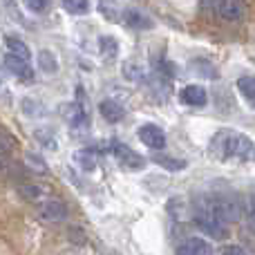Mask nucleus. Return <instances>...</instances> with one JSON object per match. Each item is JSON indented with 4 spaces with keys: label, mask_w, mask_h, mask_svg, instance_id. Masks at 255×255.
Segmentation results:
<instances>
[{
    "label": "nucleus",
    "mask_w": 255,
    "mask_h": 255,
    "mask_svg": "<svg viewBox=\"0 0 255 255\" xmlns=\"http://www.w3.org/2000/svg\"><path fill=\"white\" fill-rule=\"evenodd\" d=\"M240 217V204L226 195H199L195 199L193 222L204 235L213 240H226L231 222Z\"/></svg>",
    "instance_id": "1"
},
{
    "label": "nucleus",
    "mask_w": 255,
    "mask_h": 255,
    "mask_svg": "<svg viewBox=\"0 0 255 255\" xmlns=\"http://www.w3.org/2000/svg\"><path fill=\"white\" fill-rule=\"evenodd\" d=\"M211 154H215L217 159H224V161H229V159L249 161V159H255V143L242 132L224 128L213 136Z\"/></svg>",
    "instance_id": "2"
},
{
    "label": "nucleus",
    "mask_w": 255,
    "mask_h": 255,
    "mask_svg": "<svg viewBox=\"0 0 255 255\" xmlns=\"http://www.w3.org/2000/svg\"><path fill=\"white\" fill-rule=\"evenodd\" d=\"M61 115L65 119V124L74 128V130H83V128L90 126V110L83 101V90H79V99L76 101L61 106Z\"/></svg>",
    "instance_id": "3"
},
{
    "label": "nucleus",
    "mask_w": 255,
    "mask_h": 255,
    "mask_svg": "<svg viewBox=\"0 0 255 255\" xmlns=\"http://www.w3.org/2000/svg\"><path fill=\"white\" fill-rule=\"evenodd\" d=\"M110 150H112V157L117 159V163L124 170H143L145 168V159L139 152H134L130 145L121 143V141H112Z\"/></svg>",
    "instance_id": "4"
},
{
    "label": "nucleus",
    "mask_w": 255,
    "mask_h": 255,
    "mask_svg": "<svg viewBox=\"0 0 255 255\" xmlns=\"http://www.w3.org/2000/svg\"><path fill=\"white\" fill-rule=\"evenodd\" d=\"M2 67H4V72H9V74L16 76L22 83H34V70H31L29 61H25V58L7 52L2 58Z\"/></svg>",
    "instance_id": "5"
},
{
    "label": "nucleus",
    "mask_w": 255,
    "mask_h": 255,
    "mask_svg": "<svg viewBox=\"0 0 255 255\" xmlns=\"http://www.w3.org/2000/svg\"><path fill=\"white\" fill-rule=\"evenodd\" d=\"M136 136L139 141L150 150H163L166 148V132L157 124H143L136 128Z\"/></svg>",
    "instance_id": "6"
},
{
    "label": "nucleus",
    "mask_w": 255,
    "mask_h": 255,
    "mask_svg": "<svg viewBox=\"0 0 255 255\" xmlns=\"http://www.w3.org/2000/svg\"><path fill=\"white\" fill-rule=\"evenodd\" d=\"M38 217L47 224H61L67 220V206L61 199H45L38 208Z\"/></svg>",
    "instance_id": "7"
},
{
    "label": "nucleus",
    "mask_w": 255,
    "mask_h": 255,
    "mask_svg": "<svg viewBox=\"0 0 255 255\" xmlns=\"http://www.w3.org/2000/svg\"><path fill=\"white\" fill-rule=\"evenodd\" d=\"M121 20H124V25H128L130 29H139V31H148L154 27L152 18L145 16L141 9H134V7H126L124 11H121Z\"/></svg>",
    "instance_id": "8"
},
{
    "label": "nucleus",
    "mask_w": 255,
    "mask_h": 255,
    "mask_svg": "<svg viewBox=\"0 0 255 255\" xmlns=\"http://www.w3.org/2000/svg\"><path fill=\"white\" fill-rule=\"evenodd\" d=\"M179 101L184 106H190V108H204L208 103V94L202 85L197 83H190V85H184L179 90Z\"/></svg>",
    "instance_id": "9"
},
{
    "label": "nucleus",
    "mask_w": 255,
    "mask_h": 255,
    "mask_svg": "<svg viewBox=\"0 0 255 255\" xmlns=\"http://www.w3.org/2000/svg\"><path fill=\"white\" fill-rule=\"evenodd\" d=\"M99 112H101L103 121H108V124H121L126 117V110L124 106H121L119 101H115V99H106V101L99 103Z\"/></svg>",
    "instance_id": "10"
},
{
    "label": "nucleus",
    "mask_w": 255,
    "mask_h": 255,
    "mask_svg": "<svg viewBox=\"0 0 255 255\" xmlns=\"http://www.w3.org/2000/svg\"><path fill=\"white\" fill-rule=\"evenodd\" d=\"M177 253H181V255H206V253H213V247L202 238H186L181 244H177Z\"/></svg>",
    "instance_id": "11"
},
{
    "label": "nucleus",
    "mask_w": 255,
    "mask_h": 255,
    "mask_svg": "<svg viewBox=\"0 0 255 255\" xmlns=\"http://www.w3.org/2000/svg\"><path fill=\"white\" fill-rule=\"evenodd\" d=\"M121 74H124L128 81H132V83H145V81L150 79L145 65H141L139 61H134V58H128V61H124Z\"/></svg>",
    "instance_id": "12"
},
{
    "label": "nucleus",
    "mask_w": 255,
    "mask_h": 255,
    "mask_svg": "<svg viewBox=\"0 0 255 255\" xmlns=\"http://www.w3.org/2000/svg\"><path fill=\"white\" fill-rule=\"evenodd\" d=\"M152 161L157 163L159 168H166L168 172H181L188 168V161L186 159H179V157H170L166 152H154L152 154Z\"/></svg>",
    "instance_id": "13"
},
{
    "label": "nucleus",
    "mask_w": 255,
    "mask_h": 255,
    "mask_svg": "<svg viewBox=\"0 0 255 255\" xmlns=\"http://www.w3.org/2000/svg\"><path fill=\"white\" fill-rule=\"evenodd\" d=\"M99 54L106 63H115L119 58V43L115 36H99Z\"/></svg>",
    "instance_id": "14"
},
{
    "label": "nucleus",
    "mask_w": 255,
    "mask_h": 255,
    "mask_svg": "<svg viewBox=\"0 0 255 255\" xmlns=\"http://www.w3.org/2000/svg\"><path fill=\"white\" fill-rule=\"evenodd\" d=\"M242 11L244 9H242V2H240V0H220V2H217V13L229 22L240 20V18H242Z\"/></svg>",
    "instance_id": "15"
},
{
    "label": "nucleus",
    "mask_w": 255,
    "mask_h": 255,
    "mask_svg": "<svg viewBox=\"0 0 255 255\" xmlns=\"http://www.w3.org/2000/svg\"><path fill=\"white\" fill-rule=\"evenodd\" d=\"M238 92H240V97L244 99V103L255 110V76L253 74L240 76L238 79Z\"/></svg>",
    "instance_id": "16"
},
{
    "label": "nucleus",
    "mask_w": 255,
    "mask_h": 255,
    "mask_svg": "<svg viewBox=\"0 0 255 255\" xmlns=\"http://www.w3.org/2000/svg\"><path fill=\"white\" fill-rule=\"evenodd\" d=\"M4 47H7V52L16 54V56L25 58V61H29V58H31L29 47H27V45L22 43L18 36H4Z\"/></svg>",
    "instance_id": "17"
},
{
    "label": "nucleus",
    "mask_w": 255,
    "mask_h": 255,
    "mask_svg": "<svg viewBox=\"0 0 255 255\" xmlns=\"http://www.w3.org/2000/svg\"><path fill=\"white\" fill-rule=\"evenodd\" d=\"M20 108H22V115H27L29 119H40V117L47 115V108H45L40 101H36V99H29V97L22 99Z\"/></svg>",
    "instance_id": "18"
},
{
    "label": "nucleus",
    "mask_w": 255,
    "mask_h": 255,
    "mask_svg": "<svg viewBox=\"0 0 255 255\" xmlns=\"http://www.w3.org/2000/svg\"><path fill=\"white\" fill-rule=\"evenodd\" d=\"M25 166L36 175H47V161L40 157L38 152H25Z\"/></svg>",
    "instance_id": "19"
},
{
    "label": "nucleus",
    "mask_w": 255,
    "mask_h": 255,
    "mask_svg": "<svg viewBox=\"0 0 255 255\" xmlns=\"http://www.w3.org/2000/svg\"><path fill=\"white\" fill-rule=\"evenodd\" d=\"M38 67L45 72V74H56V72H58L56 54H52L49 49H43V52H38Z\"/></svg>",
    "instance_id": "20"
},
{
    "label": "nucleus",
    "mask_w": 255,
    "mask_h": 255,
    "mask_svg": "<svg viewBox=\"0 0 255 255\" xmlns=\"http://www.w3.org/2000/svg\"><path fill=\"white\" fill-rule=\"evenodd\" d=\"M74 161L79 163L83 170L92 172L94 168H97V154H94L92 148H85V150H79V152L74 154Z\"/></svg>",
    "instance_id": "21"
},
{
    "label": "nucleus",
    "mask_w": 255,
    "mask_h": 255,
    "mask_svg": "<svg viewBox=\"0 0 255 255\" xmlns=\"http://www.w3.org/2000/svg\"><path fill=\"white\" fill-rule=\"evenodd\" d=\"M61 7L72 16H85L90 13V0H61Z\"/></svg>",
    "instance_id": "22"
},
{
    "label": "nucleus",
    "mask_w": 255,
    "mask_h": 255,
    "mask_svg": "<svg viewBox=\"0 0 255 255\" xmlns=\"http://www.w3.org/2000/svg\"><path fill=\"white\" fill-rule=\"evenodd\" d=\"M34 136H36V141H40V143H43L47 150H52V152L58 148V141L54 139L52 132H47V130H36Z\"/></svg>",
    "instance_id": "23"
},
{
    "label": "nucleus",
    "mask_w": 255,
    "mask_h": 255,
    "mask_svg": "<svg viewBox=\"0 0 255 255\" xmlns=\"http://www.w3.org/2000/svg\"><path fill=\"white\" fill-rule=\"evenodd\" d=\"M22 2H25V7L29 9L31 13H38V16L52 7V0H22Z\"/></svg>",
    "instance_id": "24"
},
{
    "label": "nucleus",
    "mask_w": 255,
    "mask_h": 255,
    "mask_svg": "<svg viewBox=\"0 0 255 255\" xmlns=\"http://www.w3.org/2000/svg\"><path fill=\"white\" fill-rule=\"evenodd\" d=\"M0 143H2V157L7 159V154L11 152V150H16V145H18V141L13 139L11 134H9L7 130H2V134H0Z\"/></svg>",
    "instance_id": "25"
},
{
    "label": "nucleus",
    "mask_w": 255,
    "mask_h": 255,
    "mask_svg": "<svg viewBox=\"0 0 255 255\" xmlns=\"http://www.w3.org/2000/svg\"><path fill=\"white\" fill-rule=\"evenodd\" d=\"M99 4H101V13L108 18V20H115L117 18V4L112 2V0H99Z\"/></svg>",
    "instance_id": "26"
},
{
    "label": "nucleus",
    "mask_w": 255,
    "mask_h": 255,
    "mask_svg": "<svg viewBox=\"0 0 255 255\" xmlns=\"http://www.w3.org/2000/svg\"><path fill=\"white\" fill-rule=\"evenodd\" d=\"M220 253H226V255H244V253H249V249H244V247H238V244H226V247H222L220 249Z\"/></svg>",
    "instance_id": "27"
}]
</instances>
